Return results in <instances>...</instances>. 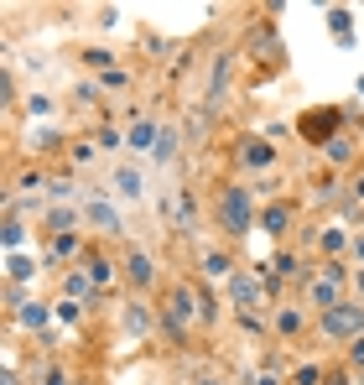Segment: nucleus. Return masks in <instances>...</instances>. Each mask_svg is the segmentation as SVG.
<instances>
[{"mask_svg":"<svg viewBox=\"0 0 364 385\" xmlns=\"http://www.w3.org/2000/svg\"><path fill=\"white\" fill-rule=\"evenodd\" d=\"M359 328H364V313L354 308V302H339L333 313H322V334L328 339H354Z\"/></svg>","mask_w":364,"mask_h":385,"instance_id":"obj_1","label":"nucleus"},{"mask_svg":"<svg viewBox=\"0 0 364 385\" xmlns=\"http://www.w3.org/2000/svg\"><path fill=\"white\" fill-rule=\"evenodd\" d=\"M219 214H224V229H229V234H245V229H250V193H245V188H224Z\"/></svg>","mask_w":364,"mask_h":385,"instance_id":"obj_2","label":"nucleus"},{"mask_svg":"<svg viewBox=\"0 0 364 385\" xmlns=\"http://www.w3.org/2000/svg\"><path fill=\"white\" fill-rule=\"evenodd\" d=\"M89 219H94V229H104V234H120V229H125V224H120V214H115L110 203H104L99 193L89 198Z\"/></svg>","mask_w":364,"mask_h":385,"instance_id":"obj_3","label":"nucleus"},{"mask_svg":"<svg viewBox=\"0 0 364 385\" xmlns=\"http://www.w3.org/2000/svg\"><path fill=\"white\" fill-rule=\"evenodd\" d=\"M125 276H130V282H136V286H151V255H146V250H130V260H125Z\"/></svg>","mask_w":364,"mask_h":385,"instance_id":"obj_4","label":"nucleus"},{"mask_svg":"<svg viewBox=\"0 0 364 385\" xmlns=\"http://www.w3.org/2000/svg\"><path fill=\"white\" fill-rule=\"evenodd\" d=\"M115 193L120 198H141V172L136 167H115Z\"/></svg>","mask_w":364,"mask_h":385,"instance_id":"obj_5","label":"nucleus"},{"mask_svg":"<svg viewBox=\"0 0 364 385\" xmlns=\"http://www.w3.org/2000/svg\"><path fill=\"white\" fill-rule=\"evenodd\" d=\"M156 136H161V130H156L151 120H141V125H136V130H130V136H125V141H130V151H156Z\"/></svg>","mask_w":364,"mask_h":385,"instance_id":"obj_6","label":"nucleus"},{"mask_svg":"<svg viewBox=\"0 0 364 385\" xmlns=\"http://www.w3.org/2000/svg\"><path fill=\"white\" fill-rule=\"evenodd\" d=\"M229 297H234V302H239V308H250V302H255V297H261V286H255V282H250V276H234V282H229Z\"/></svg>","mask_w":364,"mask_h":385,"instance_id":"obj_7","label":"nucleus"},{"mask_svg":"<svg viewBox=\"0 0 364 385\" xmlns=\"http://www.w3.org/2000/svg\"><path fill=\"white\" fill-rule=\"evenodd\" d=\"M156 162H172V156H177V130H172V125H161V136H156Z\"/></svg>","mask_w":364,"mask_h":385,"instance_id":"obj_8","label":"nucleus"},{"mask_svg":"<svg viewBox=\"0 0 364 385\" xmlns=\"http://www.w3.org/2000/svg\"><path fill=\"white\" fill-rule=\"evenodd\" d=\"M245 162H250V167H271V162H276V151H271L265 141H245Z\"/></svg>","mask_w":364,"mask_h":385,"instance_id":"obj_9","label":"nucleus"},{"mask_svg":"<svg viewBox=\"0 0 364 385\" xmlns=\"http://www.w3.org/2000/svg\"><path fill=\"white\" fill-rule=\"evenodd\" d=\"M287 219H291V214H287V203H271V208H265V219H261V224H265L271 234H281V229H287Z\"/></svg>","mask_w":364,"mask_h":385,"instance_id":"obj_10","label":"nucleus"},{"mask_svg":"<svg viewBox=\"0 0 364 385\" xmlns=\"http://www.w3.org/2000/svg\"><path fill=\"white\" fill-rule=\"evenodd\" d=\"M37 276V260H26V255H11V282H32Z\"/></svg>","mask_w":364,"mask_h":385,"instance_id":"obj_11","label":"nucleus"},{"mask_svg":"<svg viewBox=\"0 0 364 385\" xmlns=\"http://www.w3.org/2000/svg\"><path fill=\"white\" fill-rule=\"evenodd\" d=\"M333 297H339V286H333V276H322V282H313V302H318V308H328Z\"/></svg>","mask_w":364,"mask_h":385,"instance_id":"obj_12","label":"nucleus"},{"mask_svg":"<svg viewBox=\"0 0 364 385\" xmlns=\"http://www.w3.org/2000/svg\"><path fill=\"white\" fill-rule=\"evenodd\" d=\"M42 323H47V308H37V302L21 308V328H42Z\"/></svg>","mask_w":364,"mask_h":385,"instance_id":"obj_13","label":"nucleus"},{"mask_svg":"<svg viewBox=\"0 0 364 385\" xmlns=\"http://www.w3.org/2000/svg\"><path fill=\"white\" fill-rule=\"evenodd\" d=\"M203 265H208V276H229V260L219 255V250H208V255H203Z\"/></svg>","mask_w":364,"mask_h":385,"instance_id":"obj_14","label":"nucleus"},{"mask_svg":"<svg viewBox=\"0 0 364 385\" xmlns=\"http://www.w3.org/2000/svg\"><path fill=\"white\" fill-rule=\"evenodd\" d=\"M328 21H333V32H339V42H349V11H328Z\"/></svg>","mask_w":364,"mask_h":385,"instance_id":"obj_15","label":"nucleus"},{"mask_svg":"<svg viewBox=\"0 0 364 385\" xmlns=\"http://www.w3.org/2000/svg\"><path fill=\"white\" fill-rule=\"evenodd\" d=\"M68 297H73V302L89 297V276H68Z\"/></svg>","mask_w":364,"mask_h":385,"instance_id":"obj_16","label":"nucleus"},{"mask_svg":"<svg viewBox=\"0 0 364 385\" xmlns=\"http://www.w3.org/2000/svg\"><path fill=\"white\" fill-rule=\"evenodd\" d=\"M26 115H52V99L47 94H32V99H26Z\"/></svg>","mask_w":364,"mask_h":385,"instance_id":"obj_17","label":"nucleus"},{"mask_svg":"<svg viewBox=\"0 0 364 385\" xmlns=\"http://www.w3.org/2000/svg\"><path fill=\"white\" fill-rule=\"evenodd\" d=\"M84 63H89V68H104V73H110V52H99V47H89Z\"/></svg>","mask_w":364,"mask_h":385,"instance_id":"obj_18","label":"nucleus"},{"mask_svg":"<svg viewBox=\"0 0 364 385\" xmlns=\"http://www.w3.org/2000/svg\"><path fill=\"white\" fill-rule=\"evenodd\" d=\"M296 271V255H276L271 260V276H291Z\"/></svg>","mask_w":364,"mask_h":385,"instance_id":"obj_19","label":"nucleus"},{"mask_svg":"<svg viewBox=\"0 0 364 385\" xmlns=\"http://www.w3.org/2000/svg\"><path fill=\"white\" fill-rule=\"evenodd\" d=\"M47 193H52V198H73V182H68V177H52Z\"/></svg>","mask_w":364,"mask_h":385,"instance_id":"obj_20","label":"nucleus"},{"mask_svg":"<svg viewBox=\"0 0 364 385\" xmlns=\"http://www.w3.org/2000/svg\"><path fill=\"white\" fill-rule=\"evenodd\" d=\"M21 240H26V229H21V224H16V219H11V224H6V250H16Z\"/></svg>","mask_w":364,"mask_h":385,"instance_id":"obj_21","label":"nucleus"},{"mask_svg":"<svg viewBox=\"0 0 364 385\" xmlns=\"http://www.w3.org/2000/svg\"><path fill=\"white\" fill-rule=\"evenodd\" d=\"M322 250H344V229H322Z\"/></svg>","mask_w":364,"mask_h":385,"instance_id":"obj_22","label":"nucleus"},{"mask_svg":"<svg viewBox=\"0 0 364 385\" xmlns=\"http://www.w3.org/2000/svg\"><path fill=\"white\" fill-rule=\"evenodd\" d=\"M328 156H333V162H344V156H349V141L333 136V141H328Z\"/></svg>","mask_w":364,"mask_h":385,"instance_id":"obj_23","label":"nucleus"},{"mask_svg":"<svg viewBox=\"0 0 364 385\" xmlns=\"http://www.w3.org/2000/svg\"><path fill=\"white\" fill-rule=\"evenodd\" d=\"M58 317H63V323H78V302H73V297L58 302Z\"/></svg>","mask_w":364,"mask_h":385,"instance_id":"obj_24","label":"nucleus"},{"mask_svg":"<svg viewBox=\"0 0 364 385\" xmlns=\"http://www.w3.org/2000/svg\"><path fill=\"white\" fill-rule=\"evenodd\" d=\"M296 323H302L296 313H281V317H276V328H281V334H296Z\"/></svg>","mask_w":364,"mask_h":385,"instance_id":"obj_25","label":"nucleus"},{"mask_svg":"<svg viewBox=\"0 0 364 385\" xmlns=\"http://www.w3.org/2000/svg\"><path fill=\"white\" fill-rule=\"evenodd\" d=\"M349 360H354V370H364V339L354 343V354H349Z\"/></svg>","mask_w":364,"mask_h":385,"instance_id":"obj_26","label":"nucleus"},{"mask_svg":"<svg viewBox=\"0 0 364 385\" xmlns=\"http://www.w3.org/2000/svg\"><path fill=\"white\" fill-rule=\"evenodd\" d=\"M250 385H281L276 375H250Z\"/></svg>","mask_w":364,"mask_h":385,"instance_id":"obj_27","label":"nucleus"},{"mask_svg":"<svg viewBox=\"0 0 364 385\" xmlns=\"http://www.w3.org/2000/svg\"><path fill=\"white\" fill-rule=\"evenodd\" d=\"M42 385H68V380H63L58 370H52V375H42Z\"/></svg>","mask_w":364,"mask_h":385,"instance_id":"obj_28","label":"nucleus"},{"mask_svg":"<svg viewBox=\"0 0 364 385\" xmlns=\"http://www.w3.org/2000/svg\"><path fill=\"white\" fill-rule=\"evenodd\" d=\"M354 193H359V198H364V177H359V182H354Z\"/></svg>","mask_w":364,"mask_h":385,"instance_id":"obj_29","label":"nucleus"},{"mask_svg":"<svg viewBox=\"0 0 364 385\" xmlns=\"http://www.w3.org/2000/svg\"><path fill=\"white\" fill-rule=\"evenodd\" d=\"M198 385H219V380H198Z\"/></svg>","mask_w":364,"mask_h":385,"instance_id":"obj_30","label":"nucleus"},{"mask_svg":"<svg viewBox=\"0 0 364 385\" xmlns=\"http://www.w3.org/2000/svg\"><path fill=\"white\" fill-rule=\"evenodd\" d=\"M359 255H364V240H359Z\"/></svg>","mask_w":364,"mask_h":385,"instance_id":"obj_31","label":"nucleus"}]
</instances>
